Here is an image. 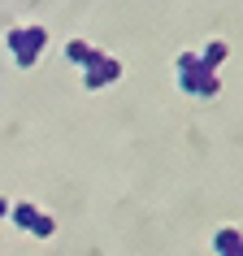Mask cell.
Returning <instances> with one entry per match:
<instances>
[{
  "mask_svg": "<svg viewBox=\"0 0 243 256\" xmlns=\"http://www.w3.org/2000/svg\"><path fill=\"white\" fill-rule=\"evenodd\" d=\"M82 66H87V87H100L118 74V61H108V56H87Z\"/></svg>",
  "mask_w": 243,
  "mask_h": 256,
  "instance_id": "obj_1",
  "label": "cell"
},
{
  "mask_svg": "<svg viewBox=\"0 0 243 256\" xmlns=\"http://www.w3.org/2000/svg\"><path fill=\"white\" fill-rule=\"evenodd\" d=\"M40 44H44L40 30H26V35L18 40V48H22V66H30V61H35V48H40Z\"/></svg>",
  "mask_w": 243,
  "mask_h": 256,
  "instance_id": "obj_2",
  "label": "cell"
}]
</instances>
